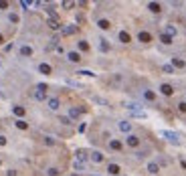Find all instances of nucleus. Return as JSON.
<instances>
[{
    "label": "nucleus",
    "mask_w": 186,
    "mask_h": 176,
    "mask_svg": "<svg viewBox=\"0 0 186 176\" xmlns=\"http://www.w3.org/2000/svg\"><path fill=\"white\" fill-rule=\"evenodd\" d=\"M148 8H150V10H152V12H156V14H158L160 10H162V6H160L158 2H150V4H148Z\"/></svg>",
    "instance_id": "obj_22"
},
{
    "label": "nucleus",
    "mask_w": 186,
    "mask_h": 176,
    "mask_svg": "<svg viewBox=\"0 0 186 176\" xmlns=\"http://www.w3.org/2000/svg\"><path fill=\"white\" fill-rule=\"evenodd\" d=\"M138 41L140 43H150V41H152V34L146 33V30H142V33L138 34Z\"/></svg>",
    "instance_id": "obj_5"
},
{
    "label": "nucleus",
    "mask_w": 186,
    "mask_h": 176,
    "mask_svg": "<svg viewBox=\"0 0 186 176\" xmlns=\"http://www.w3.org/2000/svg\"><path fill=\"white\" fill-rule=\"evenodd\" d=\"M120 41L121 43H130V41H132V37H130L127 30H120Z\"/></svg>",
    "instance_id": "obj_18"
},
{
    "label": "nucleus",
    "mask_w": 186,
    "mask_h": 176,
    "mask_svg": "<svg viewBox=\"0 0 186 176\" xmlns=\"http://www.w3.org/2000/svg\"><path fill=\"white\" fill-rule=\"evenodd\" d=\"M45 144H46V146H53L55 140H53V138H45Z\"/></svg>",
    "instance_id": "obj_38"
},
{
    "label": "nucleus",
    "mask_w": 186,
    "mask_h": 176,
    "mask_svg": "<svg viewBox=\"0 0 186 176\" xmlns=\"http://www.w3.org/2000/svg\"><path fill=\"white\" fill-rule=\"evenodd\" d=\"M81 111H83V109H79V107H71V109H69V120H77V117L81 115Z\"/></svg>",
    "instance_id": "obj_8"
},
{
    "label": "nucleus",
    "mask_w": 186,
    "mask_h": 176,
    "mask_svg": "<svg viewBox=\"0 0 186 176\" xmlns=\"http://www.w3.org/2000/svg\"><path fill=\"white\" fill-rule=\"evenodd\" d=\"M73 6H75V2H69V0L63 2V8H73Z\"/></svg>",
    "instance_id": "obj_34"
},
{
    "label": "nucleus",
    "mask_w": 186,
    "mask_h": 176,
    "mask_svg": "<svg viewBox=\"0 0 186 176\" xmlns=\"http://www.w3.org/2000/svg\"><path fill=\"white\" fill-rule=\"evenodd\" d=\"M178 111H182V114H186V101L178 103Z\"/></svg>",
    "instance_id": "obj_33"
},
{
    "label": "nucleus",
    "mask_w": 186,
    "mask_h": 176,
    "mask_svg": "<svg viewBox=\"0 0 186 176\" xmlns=\"http://www.w3.org/2000/svg\"><path fill=\"white\" fill-rule=\"evenodd\" d=\"M6 176H16V170H8V172H6Z\"/></svg>",
    "instance_id": "obj_40"
},
{
    "label": "nucleus",
    "mask_w": 186,
    "mask_h": 176,
    "mask_svg": "<svg viewBox=\"0 0 186 176\" xmlns=\"http://www.w3.org/2000/svg\"><path fill=\"white\" fill-rule=\"evenodd\" d=\"M34 99H39V101L46 99V85H45V83H39V85H37V91H34Z\"/></svg>",
    "instance_id": "obj_1"
},
{
    "label": "nucleus",
    "mask_w": 186,
    "mask_h": 176,
    "mask_svg": "<svg viewBox=\"0 0 186 176\" xmlns=\"http://www.w3.org/2000/svg\"><path fill=\"white\" fill-rule=\"evenodd\" d=\"M49 27L53 28V30L61 28V22H59V18H49Z\"/></svg>",
    "instance_id": "obj_20"
},
{
    "label": "nucleus",
    "mask_w": 186,
    "mask_h": 176,
    "mask_svg": "<svg viewBox=\"0 0 186 176\" xmlns=\"http://www.w3.org/2000/svg\"><path fill=\"white\" fill-rule=\"evenodd\" d=\"M16 128H20V130H27V128H28V123H27V122H22V120H18V122H16Z\"/></svg>",
    "instance_id": "obj_30"
},
{
    "label": "nucleus",
    "mask_w": 186,
    "mask_h": 176,
    "mask_svg": "<svg viewBox=\"0 0 186 176\" xmlns=\"http://www.w3.org/2000/svg\"><path fill=\"white\" fill-rule=\"evenodd\" d=\"M73 168L75 170H83V164H81V162H73Z\"/></svg>",
    "instance_id": "obj_37"
},
{
    "label": "nucleus",
    "mask_w": 186,
    "mask_h": 176,
    "mask_svg": "<svg viewBox=\"0 0 186 176\" xmlns=\"http://www.w3.org/2000/svg\"><path fill=\"white\" fill-rule=\"evenodd\" d=\"M91 160H93L95 164L103 162V154H101V152H91Z\"/></svg>",
    "instance_id": "obj_17"
},
{
    "label": "nucleus",
    "mask_w": 186,
    "mask_h": 176,
    "mask_svg": "<svg viewBox=\"0 0 186 176\" xmlns=\"http://www.w3.org/2000/svg\"><path fill=\"white\" fill-rule=\"evenodd\" d=\"M59 122H61V123H65V126H69V123H71V120H69V117H61Z\"/></svg>",
    "instance_id": "obj_39"
},
{
    "label": "nucleus",
    "mask_w": 186,
    "mask_h": 176,
    "mask_svg": "<svg viewBox=\"0 0 186 176\" xmlns=\"http://www.w3.org/2000/svg\"><path fill=\"white\" fill-rule=\"evenodd\" d=\"M109 148H111V150H115V152H120V150L123 148V144H121L120 140H111V142H109Z\"/></svg>",
    "instance_id": "obj_14"
},
{
    "label": "nucleus",
    "mask_w": 186,
    "mask_h": 176,
    "mask_svg": "<svg viewBox=\"0 0 186 176\" xmlns=\"http://www.w3.org/2000/svg\"><path fill=\"white\" fill-rule=\"evenodd\" d=\"M59 99H57V97H51V99H49V107L53 109V111H57V109H59Z\"/></svg>",
    "instance_id": "obj_16"
},
{
    "label": "nucleus",
    "mask_w": 186,
    "mask_h": 176,
    "mask_svg": "<svg viewBox=\"0 0 186 176\" xmlns=\"http://www.w3.org/2000/svg\"><path fill=\"white\" fill-rule=\"evenodd\" d=\"M4 144H6V138H4V136H0V146H4Z\"/></svg>",
    "instance_id": "obj_41"
},
{
    "label": "nucleus",
    "mask_w": 186,
    "mask_h": 176,
    "mask_svg": "<svg viewBox=\"0 0 186 176\" xmlns=\"http://www.w3.org/2000/svg\"><path fill=\"white\" fill-rule=\"evenodd\" d=\"M79 75H87V77H95V73H91V71H87V69H81V71H77Z\"/></svg>",
    "instance_id": "obj_31"
},
{
    "label": "nucleus",
    "mask_w": 186,
    "mask_h": 176,
    "mask_svg": "<svg viewBox=\"0 0 186 176\" xmlns=\"http://www.w3.org/2000/svg\"><path fill=\"white\" fill-rule=\"evenodd\" d=\"M39 73H43V75H51V73H53V67H51L49 63H40V65H39Z\"/></svg>",
    "instance_id": "obj_4"
},
{
    "label": "nucleus",
    "mask_w": 186,
    "mask_h": 176,
    "mask_svg": "<svg viewBox=\"0 0 186 176\" xmlns=\"http://www.w3.org/2000/svg\"><path fill=\"white\" fill-rule=\"evenodd\" d=\"M182 168H186V160H182Z\"/></svg>",
    "instance_id": "obj_42"
},
{
    "label": "nucleus",
    "mask_w": 186,
    "mask_h": 176,
    "mask_svg": "<svg viewBox=\"0 0 186 176\" xmlns=\"http://www.w3.org/2000/svg\"><path fill=\"white\" fill-rule=\"evenodd\" d=\"M117 128H120V132L130 134V132H132V123H130V122H120V126H117Z\"/></svg>",
    "instance_id": "obj_10"
},
{
    "label": "nucleus",
    "mask_w": 186,
    "mask_h": 176,
    "mask_svg": "<svg viewBox=\"0 0 186 176\" xmlns=\"http://www.w3.org/2000/svg\"><path fill=\"white\" fill-rule=\"evenodd\" d=\"M126 144L130 146V148H138V146H140V138H138V136H133V134H130V136H127V140H126Z\"/></svg>",
    "instance_id": "obj_3"
},
{
    "label": "nucleus",
    "mask_w": 186,
    "mask_h": 176,
    "mask_svg": "<svg viewBox=\"0 0 186 176\" xmlns=\"http://www.w3.org/2000/svg\"><path fill=\"white\" fill-rule=\"evenodd\" d=\"M107 172L113 174V176H117L120 174V166H117V164H109V166H107Z\"/></svg>",
    "instance_id": "obj_19"
},
{
    "label": "nucleus",
    "mask_w": 186,
    "mask_h": 176,
    "mask_svg": "<svg viewBox=\"0 0 186 176\" xmlns=\"http://www.w3.org/2000/svg\"><path fill=\"white\" fill-rule=\"evenodd\" d=\"M8 21H10V22H14V24H16V22H18L20 18H18V14H16V12H10V14H8Z\"/></svg>",
    "instance_id": "obj_27"
},
{
    "label": "nucleus",
    "mask_w": 186,
    "mask_h": 176,
    "mask_svg": "<svg viewBox=\"0 0 186 176\" xmlns=\"http://www.w3.org/2000/svg\"><path fill=\"white\" fill-rule=\"evenodd\" d=\"M67 59H69L71 63H79V61H81V55L77 53V51H71V53L67 55Z\"/></svg>",
    "instance_id": "obj_7"
},
{
    "label": "nucleus",
    "mask_w": 186,
    "mask_h": 176,
    "mask_svg": "<svg viewBox=\"0 0 186 176\" xmlns=\"http://www.w3.org/2000/svg\"><path fill=\"white\" fill-rule=\"evenodd\" d=\"M71 176H79V174H71Z\"/></svg>",
    "instance_id": "obj_44"
},
{
    "label": "nucleus",
    "mask_w": 186,
    "mask_h": 176,
    "mask_svg": "<svg viewBox=\"0 0 186 176\" xmlns=\"http://www.w3.org/2000/svg\"><path fill=\"white\" fill-rule=\"evenodd\" d=\"M144 97H146V99H150V101H154V99H156V95H154L152 91H146V93H144Z\"/></svg>",
    "instance_id": "obj_32"
},
{
    "label": "nucleus",
    "mask_w": 186,
    "mask_h": 176,
    "mask_svg": "<svg viewBox=\"0 0 186 176\" xmlns=\"http://www.w3.org/2000/svg\"><path fill=\"white\" fill-rule=\"evenodd\" d=\"M172 67L184 69V67H186V61H184V59H178V57H174V59H172Z\"/></svg>",
    "instance_id": "obj_9"
},
{
    "label": "nucleus",
    "mask_w": 186,
    "mask_h": 176,
    "mask_svg": "<svg viewBox=\"0 0 186 176\" xmlns=\"http://www.w3.org/2000/svg\"><path fill=\"white\" fill-rule=\"evenodd\" d=\"M176 33H178V30H176L174 24H166V34L168 37H176Z\"/></svg>",
    "instance_id": "obj_21"
},
{
    "label": "nucleus",
    "mask_w": 186,
    "mask_h": 176,
    "mask_svg": "<svg viewBox=\"0 0 186 176\" xmlns=\"http://www.w3.org/2000/svg\"><path fill=\"white\" fill-rule=\"evenodd\" d=\"M79 51H89V43H87V41H79Z\"/></svg>",
    "instance_id": "obj_28"
},
{
    "label": "nucleus",
    "mask_w": 186,
    "mask_h": 176,
    "mask_svg": "<svg viewBox=\"0 0 186 176\" xmlns=\"http://www.w3.org/2000/svg\"><path fill=\"white\" fill-rule=\"evenodd\" d=\"M99 49L103 53H107V51H109V43H107L105 39H99Z\"/></svg>",
    "instance_id": "obj_24"
},
{
    "label": "nucleus",
    "mask_w": 186,
    "mask_h": 176,
    "mask_svg": "<svg viewBox=\"0 0 186 176\" xmlns=\"http://www.w3.org/2000/svg\"><path fill=\"white\" fill-rule=\"evenodd\" d=\"M20 55H22V57H30V55H33V47L22 45V47H20Z\"/></svg>",
    "instance_id": "obj_12"
},
{
    "label": "nucleus",
    "mask_w": 186,
    "mask_h": 176,
    "mask_svg": "<svg viewBox=\"0 0 186 176\" xmlns=\"http://www.w3.org/2000/svg\"><path fill=\"white\" fill-rule=\"evenodd\" d=\"M8 8V2H4V0H0V10H6Z\"/></svg>",
    "instance_id": "obj_36"
},
{
    "label": "nucleus",
    "mask_w": 186,
    "mask_h": 176,
    "mask_svg": "<svg viewBox=\"0 0 186 176\" xmlns=\"http://www.w3.org/2000/svg\"><path fill=\"white\" fill-rule=\"evenodd\" d=\"M160 41L164 43V45H170V43H172V37H168L166 33H162V34H160Z\"/></svg>",
    "instance_id": "obj_26"
},
{
    "label": "nucleus",
    "mask_w": 186,
    "mask_h": 176,
    "mask_svg": "<svg viewBox=\"0 0 186 176\" xmlns=\"http://www.w3.org/2000/svg\"><path fill=\"white\" fill-rule=\"evenodd\" d=\"M59 174V170L57 168H49V176H57Z\"/></svg>",
    "instance_id": "obj_35"
},
{
    "label": "nucleus",
    "mask_w": 186,
    "mask_h": 176,
    "mask_svg": "<svg viewBox=\"0 0 186 176\" xmlns=\"http://www.w3.org/2000/svg\"><path fill=\"white\" fill-rule=\"evenodd\" d=\"M160 91H162L164 95H172L174 87H172V85H168V83H162V85H160Z\"/></svg>",
    "instance_id": "obj_6"
},
{
    "label": "nucleus",
    "mask_w": 186,
    "mask_h": 176,
    "mask_svg": "<svg viewBox=\"0 0 186 176\" xmlns=\"http://www.w3.org/2000/svg\"><path fill=\"white\" fill-rule=\"evenodd\" d=\"M162 136L166 138L168 142L176 144V146H178V144H180V140H178V134H174V132H168V130H164V132H162Z\"/></svg>",
    "instance_id": "obj_2"
},
{
    "label": "nucleus",
    "mask_w": 186,
    "mask_h": 176,
    "mask_svg": "<svg viewBox=\"0 0 186 176\" xmlns=\"http://www.w3.org/2000/svg\"><path fill=\"white\" fill-rule=\"evenodd\" d=\"M97 27H99V28H103V30H107V28L111 27V24H109V21H105V18H101V21H97Z\"/></svg>",
    "instance_id": "obj_23"
},
{
    "label": "nucleus",
    "mask_w": 186,
    "mask_h": 176,
    "mask_svg": "<svg viewBox=\"0 0 186 176\" xmlns=\"http://www.w3.org/2000/svg\"><path fill=\"white\" fill-rule=\"evenodd\" d=\"M87 158H89V154H87L85 150H77V162H81V164H83V162L87 160Z\"/></svg>",
    "instance_id": "obj_11"
},
{
    "label": "nucleus",
    "mask_w": 186,
    "mask_h": 176,
    "mask_svg": "<svg viewBox=\"0 0 186 176\" xmlns=\"http://www.w3.org/2000/svg\"><path fill=\"white\" fill-rule=\"evenodd\" d=\"M0 43H4V37H2V34H0Z\"/></svg>",
    "instance_id": "obj_43"
},
{
    "label": "nucleus",
    "mask_w": 186,
    "mask_h": 176,
    "mask_svg": "<svg viewBox=\"0 0 186 176\" xmlns=\"http://www.w3.org/2000/svg\"><path fill=\"white\" fill-rule=\"evenodd\" d=\"M12 111H14V115H18V117H22V115H24V107H20V105H14Z\"/></svg>",
    "instance_id": "obj_25"
},
{
    "label": "nucleus",
    "mask_w": 186,
    "mask_h": 176,
    "mask_svg": "<svg viewBox=\"0 0 186 176\" xmlns=\"http://www.w3.org/2000/svg\"><path fill=\"white\" fill-rule=\"evenodd\" d=\"M162 71H164V73H168V75H172V73H174V67H172V65H164V67H162Z\"/></svg>",
    "instance_id": "obj_29"
},
{
    "label": "nucleus",
    "mask_w": 186,
    "mask_h": 176,
    "mask_svg": "<svg viewBox=\"0 0 186 176\" xmlns=\"http://www.w3.org/2000/svg\"><path fill=\"white\" fill-rule=\"evenodd\" d=\"M75 33H77V27H75V24H71V27H63V34H65V37L75 34Z\"/></svg>",
    "instance_id": "obj_15"
},
{
    "label": "nucleus",
    "mask_w": 186,
    "mask_h": 176,
    "mask_svg": "<svg viewBox=\"0 0 186 176\" xmlns=\"http://www.w3.org/2000/svg\"><path fill=\"white\" fill-rule=\"evenodd\" d=\"M148 172H150V174H158V172H160V164L150 162V164H148Z\"/></svg>",
    "instance_id": "obj_13"
}]
</instances>
